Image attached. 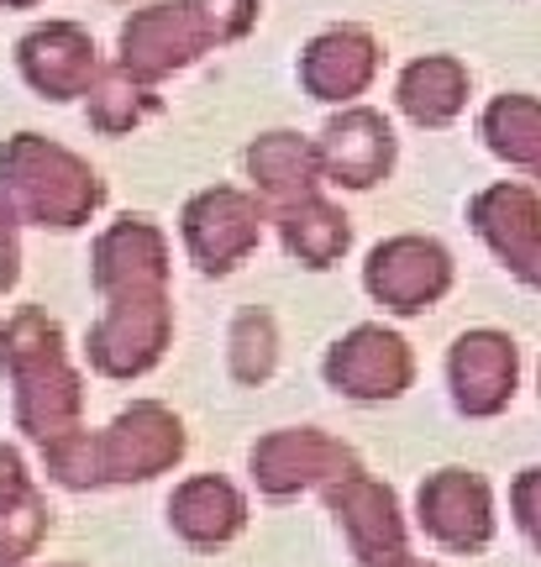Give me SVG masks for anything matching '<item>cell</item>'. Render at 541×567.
<instances>
[{"label":"cell","mask_w":541,"mask_h":567,"mask_svg":"<svg viewBox=\"0 0 541 567\" xmlns=\"http://www.w3.org/2000/svg\"><path fill=\"white\" fill-rule=\"evenodd\" d=\"M326 494V515L337 520L347 551L358 557V567H384L410 557V526H405L400 494L368 473H353L341 484L321 488Z\"/></svg>","instance_id":"obj_12"},{"label":"cell","mask_w":541,"mask_h":567,"mask_svg":"<svg viewBox=\"0 0 541 567\" xmlns=\"http://www.w3.org/2000/svg\"><path fill=\"white\" fill-rule=\"evenodd\" d=\"M483 147L500 163L541 184V101L537 95H494L479 116Z\"/></svg>","instance_id":"obj_22"},{"label":"cell","mask_w":541,"mask_h":567,"mask_svg":"<svg viewBox=\"0 0 541 567\" xmlns=\"http://www.w3.org/2000/svg\"><path fill=\"white\" fill-rule=\"evenodd\" d=\"M159 111H163L159 84L132 80L121 63L101 69V80L90 84V95H84V116H90V126H95L101 137H126V132H137L142 122H153Z\"/></svg>","instance_id":"obj_23"},{"label":"cell","mask_w":541,"mask_h":567,"mask_svg":"<svg viewBox=\"0 0 541 567\" xmlns=\"http://www.w3.org/2000/svg\"><path fill=\"white\" fill-rule=\"evenodd\" d=\"M468 63L452 59V53H426V59H410L395 80V105H400L405 122L426 126V132H441L462 116L468 105Z\"/></svg>","instance_id":"obj_20"},{"label":"cell","mask_w":541,"mask_h":567,"mask_svg":"<svg viewBox=\"0 0 541 567\" xmlns=\"http://www.w3.org/2000/svg\"><path fill=\"white\" fill-rule=\"evenodd\" d=\"M274 226H279L284 252L300 268H310V274L341 264L347 247H353V216H347L341 205H331L326 195H305V200H295V205H279V210H274Z\"/></svg>","instance_id":"obj_21"},{"label":"cell","mask_w":541,"mask_h":567,"mask_svg":"<svg viewBox=\"0 0 541 567\" xmlns=\"http://www.w3.org/2000/svg\"><path fill=\"white\" fill-rule=\"evenodd\" d=\"M263 221H268L263 216V195H247L237 184H211V189L184 200L180 243L205 279H226L258 252Z\"/></svg>","instance_id":"obj_6"},{"label":"cell","mask_w":541,"mask_h":567,"mask_svg":"<svg viewBox=\"0 0 541 567\" xmlns=\"http://www.w3.org/2000/svg\"><path fill=\"white\" fill-rule=\"evenodd\" d=\"M101 48L80 21H42L17 42V74L32 95L53 105L84 101L90 84L101 80Z\"/></svg>","instance_id":"obj_14"},{"label":"cell","mask_w":541,"mask_h":567,"mask_svg":"<svg viewBox=\"0 0 541 567\" xmlns=\"http://www.w3.org/2000/svg\"><path fill=\"white\" fill-rule=\"evenodd\" d=\"M111 6H132V0H111Z\"/></svg>","instance_id":"obj_31"},{"label":"cell","mask_w":541,"mask_h":567,"mask_svg":"<svg viewBox=\"0 0 541 567\" xmlns=\"http://www.w3.org/2000/svg\"><path fill=\"white\" fill-rule=\"evenodd\" d=\"M190 11L201 17L211 48H226V42H242L253 27H258V0H190Z\"/></svg>","instance_id":"obj_25"},{"label":"cell","mask_w":541,"mask_h":567,"mask_svg":"<svg viewBox=\"0 0 541 567\" xmlns=\"http://www.w3.org/2000/svg\"><path fill=\"white\" fill-rule=\"evenodd\" d=\"M316 147H321L326 184H337V189H374L389 179V168L400 158L395 126L374 105H341V116L321 126Z\"/></svg>","instance_id":"obj_17"},{"label":"cell","mask_w":541,"mask_h":567,"mask_svg":"<svg viewBox=\"0 0 541 567\" xmlns=\"http://www.w3.org/2000/svg\"><path fill=\"white\" fill-rule=\"evenodd\" d=\"M384 567H437V563H421V557H400V563H384Z\"/></svg>","instance_id":"obj_29"},{"label":"cell","mask_w":541,"mask_h":567,"mask_svg":"<svg viewBox=\"0 0 541 567\" xmlns=\"http://www.w3.org/2000/svg\"><path fill=\"white\" fill-rule=\"evenodd\" d=\"M363 473L358 446L321 431V425H279L247 446V478L263 499H300L310 488H331Z\"/></svg>","instance_id":"obj_5"},{"label":"cell","mask_w":541,"mask_h":567,"mask_svg":"<svg viewBox=\"0 0 541 567\" xmlns=\"http://www.w3.org/2000/svg\"><path fill=\"white\" fill-rule=\"evenodd\" d=\"M90 289L101 316L84 331V363L111 384H137L174 347L169 237L153 216H116L90 247Z\"/></svg>","instance_id":"obj_1"},{"label":"cell","mask_w":541,"mask_h":567,"mask_svg":"<svg viewBox=\"0 0 541 567\" xmlns=\"http://www.w3.org/2000/svg\"><path fill=\"white\" fill-rule=\"evenodd\" d=\"M0 195L17 210L21 226L80 231L101 216L105 179L74 147L42 137V132H17L0 142Z\"/></svg>","instance_id":"obj_3"},{"label":"cell","mask_w":541,"mask_h":567,"mask_svg":"<svg viewBox=\"0 0 541 567\" xmlns=\"http://www.w3.org/2000/svg\"><path fill=\"white\" fill-rule=\"evenodd\" d=\"M226 373L242 389H258L279 373V321L268 310L247 305V310L232 316V326H226Z\"/></svg>","instance_id":"obj_24"},{"label":"cell","mask_w":541,"mask_h":567,"mask_svg":"<svg viewBox=\"0 0 541 567\" xmlns=\"http://www.w3.org/2000/svg\"><path fill=\"white\" fill-rule=\"evenodd\" d=\"M416 526L426 530V542L452 557H479L494 542V488L473 467H437L426 473L416 488Z\"/></svg>","instance_id":"obj_9"},{"label":"cell","mask_w":541,"mask_h":567,"mask_svg":"<svg viewBox=\"0 0 541 567\" xmlns=\"http://www.w3.org/2000/svg\"><path fill=\"white\" fill-rule=\"evenodd\" d=\"M205 53H211V38L201 17L190 11V0H153L121 21L116 63L142 84H163L169 74L201 63Z\"/></svg>","instance_id":"obj_10"},{"label":"cell","mask_w":541,"mask_h":567,"mask_svg":"<svg viewBox=\"0 0 541 567\" xmlns=\"http://www.w3.org/2000/svg\"><path fill=\"white\" fill-rule=\"evenodd\" d=\"M468 226L525 289H541V195L531 184H489L468 200Z\"/></svg>","instance_id":"obj_13"},{"label":"cell","mask_w":541,"mask_h":567,"mask_svg":"<svg viewBox=\"0 0 541 567\" xmlns=\"http://www.w3.org/2000/svg\"><path fill=\"white\" fill-rule=\"evenodd\" d=\"M53 536V505L17 442L0 436V563H32Z\"/></svg>","instance_id":"obj_18"},{"label":"cell","mask_w":541,"mask_h":567,"mask_svg":"<svg viewBox=\"0 0 541 567\" xmlns=\"http://www.w3.org/2000/svg\"><path fill=\"white\" fill-rule=\"evenodd\" d=\"M242 163H247L253 195H263L274 210L305 200V195H321V184H326L321 147L310 137H300V132H284V126L279 132H258V137L247 142Z\"/></svg>","instance_id":"obj_19"},{"label":"cell","mask_w":541,"mask_h":567,"mask_svg":"<svg viewBox=\"0 0 541 567\" xmlns=\"http://www.w3.org/2000/svg\"><path fill=\"white\" fill-rule=\"evenodd\" d=\"M17 210L6 205V195H0V300L17 289L21 279V237H17Z\"/></svg>","instance_id":"obj_27"},{"label":"cell","mask_w":541,"mask_h":567,"mask_svg":"<svg viewBox=\"0 0 541 567\" xmlns=\"http://www.w3.org/2000/svg\"><path fill=\"white\" fill-rule=\"evenodd\" d=\"M458 264L437 237L421 231H400V237H384L368 264H363V289L368 300L384 305L389 316H426L431 305H441L452 295Z\"/></svg>","instance_id":"obj_8"},{"label":"cell","mask_w":541,"mask_h":567,"mask_svg":"<svg viewBox=\"0 0 541 567\" xmlns=\"http://www.w3.org/2000/svg\"><path fill=\"white\" fill-rule=\"evenodd\" d=\"M0 379L11 389V425L32 446L84 425V373L63 326L42 305H21L0 321Z\"/></svg>","instance_id":"obj_2"},{"label":"cell","mask_w":541,"mask_h":567,"mask_svg":"<svg viewBox=\"0 0 541 567\" xmlns=\"http://www.w3.org/2000/svg\"><path fill=\"white\" fill-rule=\"evenodd\" d=\"M0 567H38V563H0ZM48 567H80V563H48Z\"/></svg>","instance_id":"obj_30"},{"label":"cell","mask_w":541,"mask_h":567,"mask_svg":"<svg viewBox=\"0 0 541 567\" xmlns=\"http://www.w3.org/2000/svg\"><path fill=\"white\" fill-rule=\"evenodd\" d=\"M321 379L331 394L353 400V405H389L416 384V352H410L400 331L363 321L326 347Z\"/></svg>","instance_id":"obj_7"},{"label":"cell","mask_w":541,"mask_h":567,"mask_svg":"<svg viewBox=\"0 0 541 567\" xmlns=\"http://www.w3.org/2000/svg\"><path fill=\"white\" fill-rule=\"evenodd\" d=\"M447 389L452 405L468 421H494L510 410L516 389H521V347L510 331L494 326H473L447 347Z\"/></svg>","instance_id":"obj_11"},{"label":"cell","mask_w":541,"mask_h":567,"mask_svg":"<svg viewBox=\"0 0 541 567\" xmlns=\"http://www.w3.org/2000/svg\"><path fill=\"white\" fill-rule=\"evenodd\" d=\"M163 520L174 530V542H184L190 551H221L247 530L253 505H247V488L237 478H226V473H190V478H180L169 488Z\"/></svg>","instance_id":"obj_15"},{"label":"cell","mask_w":541,"mask_h":567,"mask_svg":"<svg viewBox=\"0 0 541 567\" xmlns=\"http://www.w3.org/2000/svg\"><path fill=\"white\" fill-rule=\"evenodd\" d=\"M510 515L531 547L541 551V467H521L516 484H510Z\"/></svg>","instance_id":"obj_26"},{"label":"cell","mask_w":541,"mask_h":567,"mask_svg":"<svg viewBox=\"0 0 541 567\" xmlns=\"http://www.w3.org/2000/svg\"><path fill=\"white\" fill-rule=\"evenodd\" d=\"M6 11H32V6H42V0H0Z\"/></svg>","instance_id":"obj_28"},{"label":"cell","mask_w":541,"mask_h":567,"mask_svg":"<svg viewBox=\"0 0 541 567\" xmlns=\"http://www.w3.org/2000/svg\"><path fill=\"white\" fill-rule=\"evenodd\" d=\"M190 457V431L163 400H132L95 425V488L153 484Z\"/></svg>","instance_id":"obj_4"},{"label":"cell","mask_w":541,"mask_h":567,"mask_svg":"<svg viewBox=\"0 0 541 567\" xmlns=\"http://www.w3.org/2000/svg\"><path fill=\"white\" fill-rule=\"evenodd\" d=\"M379 63L384 48L368 27H326V32L305 42L295 74H300V90L310 101L358 105V95H368L374 80H379Z\"/></svg>","instance_id":"obj_16"}]
</instances>
